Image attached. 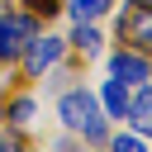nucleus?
Returning <instances> with one entry per match:
<instances>
[{
    "mask_svg": "<svg viewBox=\"0 0 152 152\" xmlns=\"http://www.w3.org/2000/svg\"><path fill=\"white\" fill-rule=\"evenodd\" d=\"M119 43H128L138 52L152 48V5L147 0H128L124 5V14H119Z\"/></svg>",
    "mask_w": 152,
    "mask_h": 152,
    "instance_id": "1",
    "label": "nucleus"
},
{
    "mask_svg": "<svg viewBox=\"0 0 152 152\" xmlns=\"http://www.w3.org/2000/svg\"><path fill=\"white\" fill-rule=\"evenodd\" d=\"M19 57H24V76H43V71L62 57V38H43V33H33V38L19 43Z\"/></svg>",
    "mask_w": 152,
    "mask_h": 152,
    "instance_id": "2",
    "label": "nucleus"
},
{
    "mask_svg": "<svg viewBox=\"0 0 152 152\" xmlns=\"http://www.w3.org/2000/svg\"><path fill=\"white\" fill-rule=\"evenodd\" d=\"M109 76L124 81V86H147V81H152V71H147V52H138V48H119V52L109 57Z\"/></svg>",
    "mask_w": 152,
    "mask_h": 152,
    "instance_id": "3",
    "label": "nucleus"
},
{
    "mask_svg": "<svg viewBox=\"0 0 152 152\" xmlns=\"http://www.w3.org/2000/svg\"><path fill=\"white\" fill-rule=\"evenodd\" d=\"M57 114H62L66 128H86L100 109H95V95H90V90H66V95L57 100Z\"/></svg>",
    "mask_w": 152,
    "mask_h": 152,
    "instance_id": "4",
    "label": "nucleus"
},
{
    "mask_svg": "<svg viewBox=\"0 0 152 152\" xmlns=\"http://www.w3.org/2000/svg\"><path fill=\"white\" fill-rule=\"evenodd\" d=\"M124 119H133V124H138L142 133L152 128V100H147V86H133V100H128Z\"/></svg>",
    "mask_w": 152,
    "mask_h": 152,
    "instance_id": "5",
    "label": "nucleus"
},
{
    "mask_svg": "<svg viewBox=\"0 0 152 152\" xmlns=\"http://www.w3.org/2000/svg\"><path fill=\"white\" fill-rule=\"evenodd\" d=\"M71 48H76V52H86V57H90V52H100V33H95V19H81V24L71 28Z\"/></svg>",
    "mask_w": 152,
    "mask_h": 152,
    "instance_id": "6",
    "label": "nucleus"
},
{
    "mask_svg": "<svg viewBox=\"0 0 152 152\" xmlns=\"http://www.w3.org/2000/svg\"><path fill=\"white\" fill-rule=\"evenodd\" d=\"M104 109H109L114 119H124V109H128V86H124V81H109V86H104Z\"/></svg>",
    "mask_w": 152,
    "mask_h": 152,
    "instance_id": "7",
    "label": "nucleus"
},
{
    "mask_svg": "<svg viewBox=\"0 0 152 152\" xmlns=\"http://www.w3.org/2000/svg\"><path fill=\"white\" fill-rule=\"evenodd\" d=\"M109 5H114V0H66V10H71L76 24H81V19H100Z\"/></svg>",
    "mask_w": 152,
    "mask_h": 152,
    "instance_id": "8",
    "label": "nucleus"
},
{
    "mask_svg": "<svg viewBox=\"0 0 152 152\" xmlns=\"http://www.w3.org/2000/svg\"><path fill=\"white\" fill-rule=\"evenodd\" d=\"M5 119H10V124H19V128H24V124H33V100H28V95H19V100L5 109Z\"/></svg>",
    "mask_w": 152,
    "mask_h": 152,
    "instance_id": "9",
    "label": "nucleus"
},
{
    "mask_svg": "<svg viewBox=\"0 0 152 152\" xmlns=\"http://www.w3.org/2000/svg\"><path fill=\"white\" fill-rule=\"evenodd\" d=\"M109 147H114V152H142V147H147V138H133V133H114V138H109Z\"/></svg>",
    "mask_w": 152,
    "mask_h": 152,
    "instance_id": "10",
    "label": "nucleus"
},
{
    "mask_svg": "<svg viewBox=\"0 0 152 152\" xmlns=\"http://www.w3.org/2000/svg\"><path fill=\"white\" fill-rule=\"evenodd\" d=\"M24 5H28V14H33V19H52V14L62 10V0H24Z\"/></svg>",
    "mask_w": 152,
    "mask_h": 152,
    "instance_id": "11",
    "label": "nucleus"
},
{
    "mask_svg": "<svg viewBox=\"0 0 152 152\" xmlns=\"http://www.w3.org/2000/svg\"><path fill=\"white\" fill-rule=\"evenodd\" d=\"M0 124H5V104H0Z\"/></svg>",
    "mask_w": 152,
    "mask_h": 152,
    "instance_id": "12",
    "label": "nucleus"
}]
</instances>
